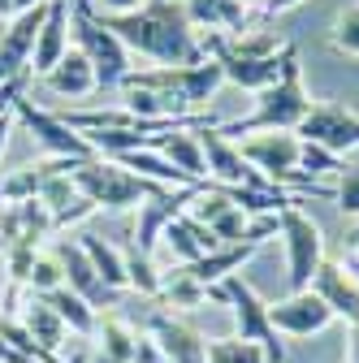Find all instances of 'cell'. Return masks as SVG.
Here are the masks:
<instances>
[{
  "label": "cell",
  "instance_id": "f35d334b",
  "mask_svg": "<svg viewBox=\"0 0 359 363\" xmlns=\"http://www.w3.org/2000/svg\"><path fill=\"white\" fill-rule=\"evenodd\" d=\"M303 0H264V13L268 18H277V13H290V9H299Z\"/></svg>",
  "mask_w": 359,
  "mask_h": 363
},
{
  "label": "cell",
  "instance_id": "e575fe53",
  "mask_svg": "<svg viewBox=\"0 0 359 363\" xmlns=\"http://www.w3.org/2000/svg\"><path fill=\"white\" fill-rule=\"evenodd\" d=\"M299 169H303V177H316V173H342V160L329 156L325 147L303 143V160H299Z\"/></svg>",
  "mask_w": 359,
  "mask_h": 363
},
{
  "label": "cell",
  "instance_id": "8992f818",
  "mask_svg": "<svg viewBox=\"0 0 359 363\" xmlns=\"http://www.w3.org/2000/svg\"><path fill=\"white\" fill-rule=\"evenodd\" d=\"M70 39L74 48L92 61L96 69V86H121L130 78V52L121 48V39L96 18L92 0H70Z\"/></svg>",
  "mask_w": 359,
  "mask_h": 363
},
{
  "label": "cell",
  "instance_id": "4316f807",
  "mask_svg": "<svg viewBox=\"0 0 359 363\" xmlns=\"http://www.w3.org/2000/svg\"><path fill=\"white\" fill-rule=\"evenodd\" d=\"M43 298H48V307L65 320L70 333H78V337H96V329H100V311L87 303V298H78L70 286H61V290H53V294H43Z\"/></svg>",
  "mask_w": 359,
  "mask_h": 363
},
{
  "label": "cell",
  "instance_id": "f546056e",
  "mask_svg": "<svg viewBox=\"0 0 359 363\" xmlns=\"http://www.w3.org/2000/svg\"><path fill=\"white\" fill-rule=\"evenodd\" d=\"M160 277H165V272H156L152 255H139L134 247L126 251V281H130V290H134V294L156 298V294H160Z\"/></svg>",
  "mask_w": 359,
  "mask_h": 363
},
{
  "label": "cell",
  "instance_id": "4dcf8cb0",
  "mask_svg": "<svg viewBox=\"0 0 359 363\" xmlns=\"http://www.w3.org/2000/svg\"><path fill=\"white\" fill-rule=\"evenodd\" d=\"M65 286V272H61V259L57 255H35L31 259V268H26V290L31 294H53V290H61Z\"/></svg>",
  "mask_w": 359,
  "mask_h": 363
},
{
  "label": "cell",
  "instance_id": "bcb514c9",
  "mask_svg": "<svg viewBox=\"0 0 359 363\" xmlns=\"http://www.w3.org/2000/svg\"><path fill=\"white\" fill-rule=\"evenodd\" d=\"M355 234H359V230H355Z\"/></svg>",
  "mask_w": 359,
  "mask_h": 363
},
{
  "label": "cell",
  "instance_id": "30bf717a",
  "mask_svg": "<svg viewBox=\"0 0 359 363\" xmlns=\"http://www.w3.org/2000/svg\"><path fill=\"white\" fill-rule=\"evenodd\" d=\"M204 186H208V182H204ZM204 186H160L156 195H148V199L139 203V220H134V238H130V247L139 251V255H156L165 225L182 216V212L195 203V195H199Z\"/></svg>",
  "mask_w": 359,
  "mask_h": 363
},
{
  "label": "cell",
  "instance_id": "d590c367",
  "mask_svg": "<svg viewBox=\"0 0 359 363\" xmlns=\"http://www.w3.org/2000/svg\"><path fill=\"white\" fill-rule=\"evenodd\" d=\"M148 0H92V9L96 13H134V9H143Z\"/></svg>",
  "mask_w": 359,
  "mask_h": 363
},
{
  "label": "cell",
  "instance_id": "f6af8a7d",
  "mask_svg": "<svg viewBox=\"0 0 359 363\" xmlns=\"http://www.w3.org/2000/svg\"><path fill=\"white\" fill-rule=\"evenodd\" d=\"M5 26H9V22H5V18H0V35H5Z\"/></svg>",
  "mask_w": 359,
  "mask_h": 363
},
{
  "label": "cell",
  "instance_id": "9a60e30c",
  "mask_svg": "<svg viewBox=\"0 0 359 363\" xmlns=\"http://www.w3.org/2000/svg\"><path fill=\"white\" fill-rule=\"evenodd\" d=\"M143 333L160 346L165 363H208V342L191 325L173 320L169 311H148L143 315Z\"/></svg>",
  "mask_w": 359,
  "mask_h": 363
},
{
  "label": "cell",
  "instance_id": "8d00e7d4",
  "mask_svg": "<svg viewBox=\"0 0 359 363\" xmlns=\"http://www.w3.org/2000/svg\"><path fill=\"white\" fill-rule=\"evenodd\" d=\"M18 96H26V82H5V86H0V117L13 113V100Z\"/></svg>",
  "mask_w": 359,
  "mask_h": 363
},
{
  "label": "cell",
  "instance_id": "ba28073f",
  "mask_svg": "<svg viewBox=\"0 0 359 363\" xmlns=\"http://www.w3.org/2000/svg\"><path fill=\"white\" fill-rule=\"evenodd\" d=\"M238 152L251 169H260L268 182H303V139L294 130H264V134H247L238 139Z\"/></svg>",
  "mask_w": 359,
  "mask_h": 363
},
{
  "label": "cell",
  "instance_id": "ffe728a7",
  "mask_svg": "<svg viewBox=\"0 0 359 363\" xmlns=\"http://www.w3.org/2000/svg\"><path fill=\"white\" fill-rule=\"evenodd\" d=\"M39 203L48 208L53 216V230H65V225H78L82 216H92V199H87L78 186H74V177L70 173H48L43 177V186H39Z\"/></svg>",
  "mask_w": 359,
  "mask_h": 363
},
{
  "label": "cell",
  "instance_id": "ac0fdd59",
  "mask_svg": "<svg viewBox=\"0 0 359 363\" xmlns=\"http://www.w3.org/2000/svg\"><path fill=\"white\" fill-rule=\"evenodd\" d=\"M160 242H165V251H169V259H173L177 268H191V264H199L208 251L221 247V242L212 238V230H208V225H199L191 212H182L177 220H169L165 234H160Z\"/></svg>",
  "mask_w": 359,
  "mask_h": 363
},
{
  "label": "cell",
  "instance_id": "b9f144b4",
  "mask_svg": "<svg viewBox=\"0 0 359 363\" xmlns=\"http://www.w3.org/2000/svg\"><path fill=\"white\" fill-rule=\"evenodd\" d=\"M355 333H350V363H359V325H350Z\"/></svg>",
  "mask_w": 359,
  "mask_h": 363
},
{
  "label": "cell",
  "instance_id": "1f68e13d",
  "mask_svg": "<svg viewBox=\"0 0 359 363\" xmlns=\"http://www.w3.org/2000/svg\"><path fill=\"white\" fill-rule=\"evenodd\" d=\"M329 43H333V52H342V57H359V5H346L333 18Z\"/></svg>",
  "mask_w": 359,
  "mask_h": 363
},
{
  "label": "cell",
  "instance_id": "d6a6232c",
  "mask_svg": "<svg viewBox=\"0 0 359 363\" xmlns=\"http://www.w3.org/2000/svg\"><path fill=\"white\" fill-rule=\"evenodd\" d=\"M208 363H264V350L238 337H221V342H208Z\"/></svg>",
  "mask_w": 359,
  "mask_h": 363
},
{
  "label": "cell",
  "instance_id": "cb8c5ba5",
  "mask_svg": "<svg viewBox=\"0 0 359 363\" xmlns=\"http://www.w3.org/2000/svg\"><path fill=\"white\" fill-rule=\"evenodd\" d=\"M43 82H48V91H53V96H61V100H82V96H92V91H100L92 61H87L78 48H70V52L61 57V65L43 78Z\"/></svg>",
  "mask_w": 359,
  "mask_h": 363
},
{
  "label": "cell",
  "instance_id": "9c48e42d",
  "mask_svg": "<svg viewBox=\"0 0 359 363\" xmlns=\"http://www.w3.org/2000/svg\"><path fill=\"white\" fill-rule=\"evenodd\" d=\"M13 117L35 134V143L48 152L53 160H92V156H96V152H92V143H87L78 130H70L61 113L39 108V104H35V100H26V96H18V100H13Z\"/></svg>",
  "mask_w": 359,
  "mask_h": 363
},
{
  "label": "cell",
  "instance_id": "4fadbf2b",
  "mask_svg": "<svg viewBox=\"0 0 359 363\" xmlns=\"http://www.w3.org/2000/svg\"><path fill=\"white\" fill-rule=\"evenodd\" d=\"M268 320L286 337H311L333 325V311L325 307V298L316 290H303V294H286L277 303H268Z\"/></svg>",
  "mask_w": 359,
  "mask_h": 363
},
{
  "label": "cell",
  "instance_id": "d6986e66",
  "mask_svg": "<svg viewBox=\"0 0 359 363\" xmlns=\"http://www.w3.org/2000/svg\"><path fill=\"white\" fill-rule=\"evenodd\" d=\"M311 290L325 298V307L333 311V320L359 325V281L350 277L338 259H325V264L316 268V281H311Z\"/></svg>",
  "mask_w": 359,
  "mask_h": 363
},
{
  "label": "cell",
  "instance_id": "74e56055",
  "mask_svg": "<svg viewBox=\"0 0 359 363\" xmlns=\"http://www.w3.org/2000/svg\"><path fill=\"white\" fill-rule=\"evenodd\" d=\"M350 238H355V242H350V251H346V259H338V264H342V268L350 272V277H355V281H359V234H350Z\"/></svg>",
  "mask_w": 359,
  "mask_h": 363
},
{
  "label": "cell",
  "instance_id": "836d02e7",
  "mask_svg": "<svg viewBox=\"0 0 359 363\" xmlns=\"http://www.w3.org/2000/svg\"><path fill=\"white\" fill-rule=\"evenodd\" d=\"M333 199H338V208H342V216H350V220H359V164H342V173H338V191H333Z\"/></svg>",
  "mask_w": 359,
  "mask_h": 363
},
{
  "label": "cell",
  "instance_id": "8fae6325",
  "mask_svg": "<svg viewBox=\"0 0 359 363\" xmlns=\"http://www.w3.org/2000/svg\"><path fill=\"white\" fill-rule=\"evenodd\" d=\"M294 134L311 147H325L329 156H342V152L359 147V113H350L342 104H311V113L303 117V125Z\"/></svg>",
  "mask_w": 359,
  "mask_h": 363
},
{
  "label": "cell",
  "instance_id": "277c9868",
  "mask_svg": "<svg viewBox=\"0 0 359 363\" xmlns=\"http://www.w3.org/2000/svg\"><path fill=\"white\" fill-rule=\"evenodd\" d=\"M74 186L92 199L96 212H121V208H139L148 195H156L160 186L139 173L121 169L117 160H104V156H92V160H74L70 169Z\"/></svg>",
  "mask_w": 359,
  "mask_h": 363
},
{
  "label": "cell",
  "instance_id": "ab89813d",
  "mask_svg": "<svg viewBox=\"0 0 359 363\" xmlns=\"http://www.w3.org/2000/svg\"><path fill=\"white\" fill-rule=\"evenodd\" d=\"M9 134H13V113L0 117V156H5V147H9Z\"/></svg>",
  "mask_w": 359,
  "mask_h": 363
},
{
  "label": "cell",
  "instance_id": "83f0119b",
  "mask_svg": "<svg viewBox=\"0 0 359 363\" xmlns=\"http://www.w3.org/2000/svg\"><path fill=\"white\" fill-rule=\"evenodd\" d=\"M96 346H100V363H134V346H139V329H130L126 320L109 315L96 329Z\"/></svg>",
  "mask_w": 359,
  "mask_h": 363
},
{
  "label": "cell",
  "instance_id": "44dd1931",
  "mask_svg": "<svg viewBox=\"0 0 359 363\" xmlns=\"http://www.w3.org/2000/svg\"><path fill=\"white\" fill-rule=\"evenodd\" d=\"M182 9L195 30H221V35H243L247 30V5L243 0H182Z\"/></svg>",
  "mask_w": 359,
  "mask_h": 363
},
{
  "label": "cell",
  "instance_id": "f1b7e54d",
  "mask_svg": "<svg viewBox=\"0 0 359 363\" xmlns=\"http://www.w3.org/2000/svg\"><path fill=\"white\" fill-rule=\"evenodd\" d=\"M165 307H199L208 303V286H199L187 268H173L160 277V294H156Z\"/></svg>",
  "mask_w": 359,
  "mask_h": 363
},
{
  "label": "cell",
  "instance_id": "3957f363",
  "mask_svg": "<svg viewBox=\"0 0 359 363\" xmlns=\"http://www.w3.org/2000/svg\"><path fill=\"white\" fill-rule=\"evenodd\" d=\"M208 298H212V303H221V307H230L234 329H238L234 337H238V342L260 346V350H264V363H286L282 333L273 329V320H268V303H264L247 281H243V272H234V277L208 286Z\"/></svg>",
  "mask_w": 359,
  "mask_h": 363
},
{
  "label": "cell",
  "instance_id": "7402d4cb",
  "mask_svg": "<svg viewBox=\"0 0 359 363\" xmlns=\"http://www.w3.org/2000/svg\"><path fill=\"white\" fill-rule=\"evenodd\" d=\"M156 152L182 169L191 182H208V160H204V147H199V130H169L156 139Z\"/></svg>",
  "mask_w": 359,
  "mask_h": 363
},
{
  "label": "cell",
  "instance_id": "60d3db41",
  "mask_svg": "<svg viewBox=\"0 0 359 363\" xmlns=\"http://www.w3.org/2000/svg\"><path fill=\"white\" fill-rule=\"evenodd\" d=\"M35 5H48V0H13V13H26V9H35Z\"/></svg>",
  "mask_w": 359,
  "mask_h": 363
},
{
  "label": "cell",
  "instance_id": "484cf974",
  "mask_svg": "<svg viewBox=\"0 0 359 363\" xmlns=\"http://www.w3.org/2000/svg\"><path fill=\"white\" fill-rule=\"evenodd\" d=\"M260 247H247V242H234V247H216V251H208L199 264H191L187 272L199 281V286H216V281H226V277H234V272H243V264L255 255Z\"/></svg>",
  "mask_w": 359,
  "mask_h": 363
},
{
  "label": "cell",
  "instance_id": "5b68a950",
  "mask_svg": "<svg viewBox=\"0 0 359 363\" xmlns=\"http://www.w3.org/2000/svg\"><path fill=\"white\" fill-rule=\"evenodd\" d=\"M126 82L160 91V96L173 104V113H177V117H199V108H208V104H212V96H216V86L226 82V74H221V65L208 57V61L187 65V69H169V65L139 69V74L130 69V78H126ZM126 82H121V86H126Z\"/></svg>",
  "mask_w": 359,
  "mask_h": 363
},
{
  "label": "cell",
  "instance_id": "7bdbcfd3",
  "mask_svg": "<svg viewBox=\"0 0 359 363\" xmlns=\"http://www.w3.org/2000/svg\"><path fill=\"white\" fill-rule=\"evenodd\" d=\"M70 363H87V354H82V350H78V354H74V359H70Z\"/></svg>",
  "mask_w": 359,
  "mask_h": 363
},
{
  "label": "cell",
  "instance_id": "7c38bea8",
  "mask_svg": "<svg viewBox=\"0 0 359 363\" xmlns=\"http://www.w3.org/2000/svg\"><path fill=\"white\" fill-rule=\"evenodd\" d=\"M48 5H35L26 13H13L5 35H0V86L5 82H26L31 74V52H35V35L43 26Z\"/></svg>",
  "mask_w": 359,
  "mask_h": 363
},
{
  "label": "cell",
  "instance_id": "d4e9b609",
  "mask_svg": "<svg viewBox=\"0 0 359 363\" xmlns=\"http://www.w3.org/2000/svg\"><path fill=\"white\" fill-rule=\"evenodd\" d=\"M78 247L87 251V259L96 264L100 281H104L109 290H117V294L130 290V281H126V251H117L109 238H100V234H92V230H82V234H78Z\"/></svg>",
  "mask_w": 359,
  "mask_h": 363
},
{
  "label": "cell",
  "instance_id": "ee69618b",
  "mask_svg": "<svg viewBox=\"0 0 359 363\" xmlns=\"http://www.w3.org/2000/svg\"><path fill=\"white\" fill-rule=\"evenodd\" d=\"M243 5H260V9H264V0H243Z\"/></svg>",
  "mask_w": 359,
  "mask_h": 363
},
{
  "label": "cell",
  "instance_id": "5bb4252c",
  "mask_svg": "<svg viewBox=\"0 0 359 363\" xmlns=\"http://www.w3.org/2000/svg\"><path fill=\"white\" fill-rule=\"evenodd\" d=\"M57 259H61V272H65V286L78 294V298H87L96 311H104V307H117L121 303V294L117 290H109L104 281H100V272H96V264L87 259V251L78 247V238H61L57 242V251H53Z\"/></svg>",
  "mask_w": 359,
  "mask_h": 363
},
{
  "label": "cell",
  "instance_id": "7a4b0ae2",
  "mask_svg": "<svg viewBox=\"0 0 359 363\" xmlns=\"http://www.w3.org/2000/svg\"><path fill=\"white\" fill-rule=\"evenodd\" d=\"M307 113H311V96H307V86H303L299 48L286 43V52H282V78L260 91L255 108L247 117L226 121V125H216V130L226 134V139H234V134H264V130H299Z\"/></svg>",
  "mask_w": 359,
  "mask_h": 363
},
{
  "label": "cell",
  "instance_id": "6da1fadb",
  "mask_svg": "<svg viewBox=\"0 0 359 363\" xmlns=\"http://www.w3.org/2000/svg\"><path fill=\"white\" fill-rule=\"evenodd\" d=\"M96 18L121 39L126 52H139L156 65L187 69V65L208 61L204 43H199L187 9L177 5V0H148V5L134 9V13H96Z\"/></svg>",
  "mask_w": 359,
  "mask_h": 363
},
{
  "label": "cell",
  "instance_id": "e0dca14e",
  "mask_svg": "<svg viewBox=\"0 0 359 363\" xmlns=\"http://www.w3.org/2000/svg\"><path fill=\"white\" fill-rule=\"evenodd\" d=\"M22 329H26V337L35 342V350H39V359L43 363H61V346H65V320L48 307V298H39V294H31L26 298V307H22Z\"/></svg>",
  "mask_w": 359,
  "mask_h": 363
},
{
  "label": "cell",
  "instance_id": "603a6c76",
  "mask_svg": "<svg viewBox=\"0 0 359 363\" xmlns=\"http://www.w3.org/2000/svg\"><path fill=\"white\" fill-rule=\"evenodd\" d=\"M282 52L277 57H221L216 65H221V74H226V82H234V86L255 91V96H260L264 86H273L282 78Z\"/></svg>",
  "mask_w": 359,
  "mask_h": 363
},
{
  "label": "cell",
  "instance_id": "52a82bcc",
  "mask_svg": "<svg viewBox=\"0 0 359 363\" xmlns=\"http://www.w3.org/2000/svg\"><path fill=\"white\" fill-rule=\"evenodd\" d=\"M277 234L286 242V277H290V294H303L316 281V268L325 264V234L303 208H282L277 216Z\"/></svg>",
  "mask_w": 359,
  "mask_h": 363
},
{
  "label": "cell",
  "instance_id": "2e32d148",
  "mask_svg": "<svg viewBox=\"0 0 359 363\" xmlns=\"http://www.w3.org/2000/svg\"><path fill=\"white\" fill-rule=\"evenodd\" d=\"M70 52V0H48V13H43V26L35 35V52H31V74L48 78L61 57Z\"/></svg>",
  "mask_w": 359,
  "mask_h": 363
}]
</instances>
